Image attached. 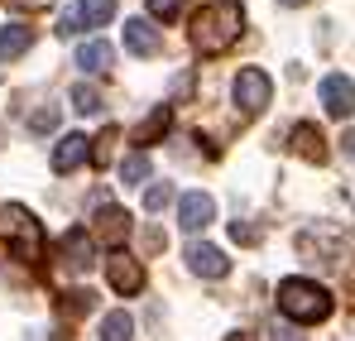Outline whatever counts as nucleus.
<instances>
[{"label": "nucleus", "instance_id": "423d86ee", "mask_svg": "<svg viewBox=\"0 0 355 341\" xmlns=\"http://www.w3.org/2000/svg\"><path fill=\"white\" fill-rule=\"evenodd\" d=\"M322 106H327V115H336V120L355 115V82L341 77V72H327L322 77Z\"/></svg>", "mask_w": 355, "mask_h": 341}, {"label": "nucleus", "instance_id": "2eb2a0df", "mask_svg": "<svg viewBox=\"0 0 355 341\" xmlns=\"http://www.w3.org/2000/svg\"><path fill=\"white\" fill-rule=\"evenodd\" d=\"M72 15H77V24H82V29H101V24H111V19H116V0H82Z\"/></svg>", "mask_w": 355, "mask_h": 341}, {"label": "nucleus", "instance_id": "f257e3e1", "mask_svg": "<svg viewBox=\"0 0 355 341\" xmlns=\"http://www.w3.org/2000/svg\"><path fill=\"white\" fill-rule=\"evenodd\" d=\"M240 24H245V10L236 0H216V5H202L192 15V49L197 53H226L240 39Z\"/></svg>", "mask_w": 355, "mask_h": 341}, {"label": "nucleus", "instance_id": "5701e85b", "mask_svg": "<svg viewBox=\"0 0 355 341\" xmlns=\"http://www.w3.org/2000/svg\"><path fill=\"white\" fill-rule=\"evenodd\" d=\"M116 125L111 130H101V140H92V164H111V144H116Z\"/></svg>", "mask_w": 355, "mask_h": 341}, {"label": "nucleus", "instance_id": "b1692460", "mask_svg": "<svg viewBox=\"0 0 355 341\" xmlns=\"http://www.w3.org/2000/svg\"><path fill=\"white\" fill-rule=\"evenodd\" d=\"M182 5H187V0H149V15H154V19H178Z\"/></svg>", "mask_w": 355, "mask_h": 341}, {"label": "nucleus", "instance_id": "6ab92c4d", "mask_svg": "<svg viewBox=\"0 0 355 341\" xmlns=\"http://www.w3.org/2000/svg\"><path fill=\"white\" fill-rule=\"evenodd\" d=\"M72 111L101 115V92H96V87H87V82H77V87H72Z\"/></svg>", "mask_w": 355, "mask_h": 341}, {"label": "nucleus", "instance_id": "4468645a", "mask_svg": "<svg viewBox=\"0 0 355 341\" xmlns=\"http://www.w3.org/2000/svg\"><path fill=\"white\" fill-rule=\"evenodd\" d=\"M293 154L297 159H307V164H327V140H322V130L317 125H293Z\"/></svg>", "mask_w": 355, "mask_h": 341}, {"label": "nucleus", "instance_id": "a211bd4d", "mask_svg": "<svg viewBox=\"0 0 355 341\" xmlns=\"http://www.w3.org/2000/svg\"><path fill=\"white\" fill-rule=\"evenodd\" d=\"M135 337V322H130V313L116 308V313H106V322H101V341H130Z\"/></svg>", "mask_w": 355, "mask_h": 341}, {"label": "nucleus", "instance_id": "ddd939ff", "mask_svg": "<svg viewBox=\"0 0 355 341\" xmlns=\"http://www.w3.org/2000/svg\"><path fill=\"white\" fill-rule=\"evenodd\" d=\"M58 255H62V269H72V274H77V269H87V265H92V235H87L82 226L67 231V235H62V245H58Z\"/></svg>", "mask_w": 355, "mask_h": 341}, {"label": "nucleus", "instance_id": "1a4fd4ad", "mask_svg": "<svg viewBox=\"0 0 355 341\" xmlns=\"http://www.w3.org/2000/svg\"><path fill=\"white\" fill-rule=\"evenodd\" d=\"M125 49L135 58H154L164 49V34H159L149 19H125Z\"/></svg>", "mask_w": 355, "mask_h": 341}, {"label": "nucleus", "instance_id": "412c9836", "mask_svg": "<svg viewBox=\"0 0 355 341\" xmlns=\"http://www.w3.org/2000/svg\"><path fill=\"white\" fill-rule=\"evenodd\" d=\"M173 202V183H149L144 188V212H164Z\"/></svg>", "mask_w": 355, "mask_h": 341}, {"label": "nucleus", "instance_id": "9b49d317", "mask_svg": "<svg viewBox=\"0 0 355 341\" xmlns=\"http://www.w3.org/2000/svg\"><path fill=\"white\" fill-rule=\"evenodd\" d=\"M187 265H192V274H202V279H226V274H231V260H226L216 245H192V250H187Z\"/></svg>", "mask_w": 355, "mask_h": 341}, {"label": "nucleus", "instance_id": "f03ea898", "mask_svg": "<svg viewBox=\"0 0 355 341\" xmlns=\"http://www.w3.org/2000/svg\"><path fill=\"white\" fill-rule=\"evenodd\" d=\"M279 313L293 322H322V317H331V293L317 279H284L279 284Z\"/></svg>", "mask_w": 355, "mask_h": 341}, {"label": "nucleus", "instance_id": "f3484780", "mask_svg": "<svg viewBox=\"0 0 355 341\" xmlns=\"http://www.w3.org/2000/svg\"><path fill=\"white\" fill-rule=\"evenodd\" d=\"M168 125H173V111H168V106H154V111H149V120L135 130V144H139V149H149L159 135H168Z\"/></svg>", "mask_w": 355, "mask_h": 341}, {"label": "nucleus", "instance_id": "6e6552de", "mask_svg": "<svg viewBox=\"0 0 355 341\" xmlns=\"http://www.w3.org/2000/svg\"><path fill=\"white\" fill-rule=\"evenodd\" d=\"M106 279H111V288L116 293H139L144 288V269H139V260H130V255H111L106 260Z\"/></svg>", "mask_w": 355, "mask_h": 341}, {"label": "nucleus", "instance_id": "20e7f679", "mask_svg": "<svg viewBox=\"0 0 355 341\" xmlns=\"http://www.w3.org/2000/svg\"><path fill=\"white\" fill-rule=\"evenodd\" d=\"M231 97H236V106L245 115H259L269 106V97H274V82H269V72H259V67H240L236 82H231Z\"/></svg>", "mask_w": 355, "mask_h": 341}, {"label": "nucleus", "instance_id": "39448f33", "mask_svg": "<svg viewBox=\"0 0 355 341\" xmlns=\"http://www.w3.org/2000/svg\"><path fill=\"white\" fill-rule=\"evenodd\" d=\"M92 240H101L106 250H120V245L130 240V212L116 207V202H106V207L96 212V222H92Z\"/></svg>", "mask_w": 355, "mask_h": 341}, {"label": "nucleus", "instance_id": "c85d7f7f", "mask_svg": "<svg viewBox=\"0 0 355 341\" xmlns=\"http://www.w3.org/2000/svg\"><path fill=\"white\" fill-rule=\"evenodd\" d=\"M279 5H307V0H279Z\"/></svg>", "mask_w": 355, "mask_h": 341}, {"label": "nucleus", "instance_id": "4be33fe9", "mask_svg": "<svg viewBox=\"0 0 355 341\" xmlns=\"http://www.w3.org/2000/svg\"><path fill=\"white\" fill-rule=\"evenodd\" d=\"M92 308H96V293H92V288H72L67 303H62L67 317H82V313H92Z\"/></svg>", "mask_w": 355, "mask_h": 341}, {"label": "nucleus", "instance_id": "393cba45", "mask_svg": "<svg viewBox=\"0 0 355 341\" xmlns=\"http://www.w3.org/2000/svg\"><path fill=\"white\" fill-rule=\"evenodd\" d=\"M29 130H34V135L58 130V111H53V106H49V111H34V115H29Z\"/></svg>", "mask_w": 355, "mask_h": 341}, {"label": "nucleus", "instance_id": "bb28decb", "mask_svg": "<svg viewBox=\"0 0 355 341\" xmlns=\"http://www.w3.org/2000/svg\"><path fill=\"white\" fill-rule=\"evenodd\" d=\"M341 149H346V159H355V130H346V135H341Z\"/></svg>", "mask_w": 355, "mask_h": 341}, {"label": "nucleus", "instance_id": "0eeeda50", "mask_svg": "<svg viewBox=\"0 0 355 341\" xmlns=\"http://www.w3.org/2000/svg\"><path fill=\"white\" fill-rule=\"evenodd\" d=\"M216 222V202L207 197V192H182V202H178V226L182 231H207Z\"/></svg>", "mask_w": 355, "mask_h": 341}, {"label": "nucleus", "instance_id": "a878e982", "mask_svg": "<svg viewBox=\"0 0 355 341\" xmlns=\"http://www.w3.org/2000/svg\"><path fill=\"white\" fill-rule=\"evenodd\" d=\"M269 341H307V337L297 332L293 322H274V327H269Z\"/></svg>", "mask_w": 355, "mask_h": 341}, {"label": "nucleus", "instance_id": "cd10ccee", "mask_svg": "<svg viewBox=\"0 0 355 341\" xmlns=\"http://www.w3.org/2000/svg\"><path fill=\"white\" fill-rule=\"evenodd\" d=\"M226 341H254V337H250V332H231Z\"/></svg>", "mask_w": 355, "mask_h": 341}, {"label": "nucleus", "instance_id": "9d476101", "mask_svg": "<svg viewBox=\"0 0 355 341\" xmlns=\"http://www.w3.org/2000/svg\"><path fill=\"white\" fill-rule=\"evenodd\" d=\"M92 159V140L87 135H62L58 149H53V173H72Z\"/></svg>", "mask_w": 355, "mask_h": 341}, {"label": "nucleus", "instance_id": "aec40b11", "mask_svg": "<svg viewBox=\"0 0 355 341\" xmlns=\"http://www.w3.org/2000/svg\"><path fill=\"white\" fill-rule=\"evenodd\" d=\"M149 178V154L144 149H135L130 159H120V183H144Z\"/></svg>", "mask_w": 355, "mask_h": 341}, {"label": "nucleus", "instance_id": "f8f14e48", "mask_svg": "<svg viewBox=\"0 0 355 341\" xmlns=\"http://www.w3.org/2000/svg\"><path fill=\"white\" fill-rule=\"evenodd\" d=\"M77 67H82L87 77H106V72L116 67V49L101 44V39H87V44L77 49Z\"/></svg>", "mask_w": 355, "mask_h": 341}, {"label": "nucleus", "instance_id": "7ed1b4c3", "mask_svg": "<svg viewBox=\"0 0 355 341\" xmlns=\"http://www.w3.org/2000/svg\"><path fill=\"white\" fill-rule=\"evenodd\" d=\"M0 235H5V240H15V245H19V255H24L29 265L44 255V226H39L24 207H0Z\"/></svg>", "mask_w": 355, "mask_h": 341}, {"label": "nucleus", "instance_id": "dca6fc26", "mask_svg": "<svg viewBox=\"0 0 355 341\" xmlns=\"http://www.w3.org/2000/svg\"><path fill=\"white\" fill-rule=\"evenodd\" d=\"M29 44H34V29H29V24H5V29H0V58H5V63L29 53Z\"/></svg>", "mask_w": 355, "mask_h": 341}]
</instances>
